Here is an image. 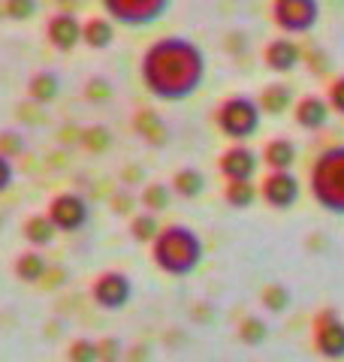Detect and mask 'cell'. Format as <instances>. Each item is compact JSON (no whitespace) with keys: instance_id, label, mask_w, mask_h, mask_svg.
Returning a JSON list of instances; mask_svg holds the SVG:
<instances>
[{"instance_id":"obj_1","label":"cell","mask_w":344,"mask_h":362,"mask_svg":"<svg viewBox=\"0 0 344 362\" xmlns=\"http://www.w3.org/2000/svg\"><path fill=\"white\" fill-rule=\"evenodd\" d=\"M209 64L205 52L188 37H160L145 49L139 61V76L145 90L164 103L190 100L205 82Z\"/></svg>"},{"instance_id":"obj_2","label":"cell","mask_w":344,"mask_h":362,"mask_svg":"<svg viewBox=\"0 0 344 362\" xmlns=\"http://www.w3.org/2000/svg\"><path fill=\"white\" fill-rule=\"evenodd\" d=\"M205 245L197 230L188 223L160 226L157 239L151 242V263L169 278H190L202 266Z\"/></svg>"},{"instance_id":"obj_3","label":"cell","mask_w":344,"mask_h":362,"mask_svg":"<svg viewBox=\"0 0 344 362\" xmlns=\"http://www.w3.org/2000/svg\"><path fill=\"white\" fill-rule=\"evenodd\" d=\"M308 187L320 209L344 218V145H332L311 163Z\"/></svg>"},{"instance_id":"obj_4","label":"cell","mask_w":344,"mask_h":362,"mask_svg":"<svg viewBox=\"0 0 344 362\" xmlns=\"http://www.w3.org/2000/svg\"><path fill=\"white\" fill-rule=\"evenodd\" d=\"M260 121H263V112L260 103L251 100L245 94H236V97H227L221 106L214 112V124L227 139L233 142H245L251 139L257 130H260Z\"/></svg>"},{"instance_id":"obj_5","label":"cell","mask_w":344,"mask_h":362,"mask_svg":"<svg viewBox=\"0 0 344 362\" xmlns=\"http://www.w3.org/2000/svg\"><path fill=\"white\" fill-rule=\"evenodd\" d=\"M112 21L124 28H148L166 16L172 0H100Z\"/></svg>"},{"instance_id":"obj_6","label":"cell","mask_w":344,"mask_h":362,"mask_svg":"<svg viewBox=\"0 0 344 362\" xmlns=\"http://www.w3.org/2000/svg\"><path fill=\"white\" fill-rule=\"evenodd\" d=\"M133 299V281L127 272L106 269L91 281V302L100 311H124Z\"/></svg>"},{"instance_id":"obj_7","label":"cell","mask_w":344,"mask_h":362,"mask_svg":"<svg viewBox=\"0 0 344 362\" xmlns=\"http://www.w3.org/2000/svg\"><path fill=\"white\" fill-rule=\"evenodd\" d=\"M272 21L281 33H308L320 21V0H272Z\"/></svg>"},{"instance_id":"obj_8","label":"cell","mask_w":344,"mask_h":362,"mask_svg":"<svg viewBox=\"0 0 344 362\" xmlns=\"http://www.w3.org/2000/svg\"><path fill=\"white\" fill-rule=\"evenodd\" d=\"M311 341H314L317 356H323L329 362L344 359V320L338 317V311H332V308L317 311L311 323Z\"/></svg>"},{"instance_id":"obj_9","label":"cell","mask_w":344,"mask_h":362,"mask_svg":"<svg viewBox=\"0 0 344 362\" xmlns=\"http://www.w3.org/2000/svg\"><path fill=\"white\" fill-rule=\"evenodd\" d=\"M45 214H49L52 223L57 226V233H79V230H85L91 221V206L85 197L73 194V190H64V194H55L49 199Z\"/></svg>"},{"instance_id":"obj_10","label":"cell","mask_w":344,"mask_h":362,"mask_svg":"<svg viewBox=\"0 0 344 362\" xmlns=\"http://www.w3.org/2000/svg\"><path fill=\"white\" fill-rule=\"evenodd\" d=\"M260 199L275 211H290L302 197V185L290 169H269V175L260 181Z\"/></svg>"},{"instance_id":"obj_11","label":"cell","mask_w":344,"mask_h":362,"mask_svg":"<svg viewBox=\"0 0 344 362\" xmlns=\"http://www.w3.org/2000/svg\"><path fill=\"white\" fill-rule=\"evenodd\" d=\"M260 166V154L254 148H248V145H233V148H227L221 157H217V169H221V175L227 181H251Z\"/></svg>"},{"instance_id":"obj_12","label":"cell","mask_w":344,"mask_h":362,"mask_svg":"<svg viewBox=\"0 0 344 362\" xmlns=\"http://www.w3.org/2000/svg\"><path fill=\"white\" fill-rule=\"evenodd\" d=\"M45 37H49L52 49L57 52H73L79 42H82V21H79L73 13H55L49 18V25H45Z\"/></svg>"},{"instance_id":"obj_13","label":"cell","mask_w":344,"mask_h":362,"mask_svg":"<svg viewBox=\"0 0 344 362\" xmlns=\"http://www.w3.org/2000/svg\"><path fill=\"white\" fill-rule=\"evenodd\" d=\"M263 61L272 73H293L296 66L302 61V49L296 45L290 37H278L266 45V52H263Z\"/></svg>"},{"instance_id":"obj_14","label":"cell","mask_w":344,"mask_h":362,"mask_svg":"<svg viewBox=\"0 0 344 362\" xmlns=\"http://www.w3.org/2000/svg\"><path fill=\"white\" fill-rule=\"evenodd\" d=\"M329 103L323 97H302L299 103H296V109H293V118H296V124H299L302 130H323L326 127V121H329Z\"/></svg>"},{"instance_id":"obj_15","label":"cell","mask_w":344,"mask_h":362,"mask_svg":"<svg viewBox=\"0 0 344 362\" xmlns=\"http://www.w3.org/2000/svg\"><path fill=\"white\" fill-rule=\"evenodd\" d=\"M133 130L139 133V139L142 142H148V145H166L169 142V130H166V124H164V118L157 115L154 109H139L133 115Z\"/></svg>"},{"instance_id":"obj_16","label":"cell","mask_w":344,"mask_h":362,"mask_svg":"<svg viewBox=\"0 0 344 362\" xmlns=\"http://www.w3.org/2000/svg\"><path fill=\"white\" fill-rule=\"evenodd\" d=\"M21 235H25V242H28L30 247L42 251V247L55 245V239H57V226L52 223L49 214H30V218L21 223Z\"/></svg>"},{"instance_id":"obj_17","label":"cell","mask_w":344,"mask_h":362,"mask_svg":"<svg viewBox=\"0 0 344 362\" xmlns=\"http://www.w3.org/2000/svg\"><path fill=\"white\" fill-rule=\"evenodd\" d=\"M13 272L21 284H42V278L49 275V263H45V257L37 251V247H30V251L16 257Z\"/></svg>"},{"instance_id":"obj_18","label":"cell","mask_w":344,"mask_h":362,"mask_svg":"<svg viewBox=\"0 0 344 362\" xmlns=\"http://www.w3.org/2000/svg\"><path fill=\"white\" fill-rule=\"evenodd\" d=\"M296 157H299V151H296V142L278 136V139H269L266 142V148H263L260 160L266 163L269 169H290L296 163Z\"/></svg>"},{"instance_id":"obj_19","label":"cell","mask_w":344,"mask_h":362,"mask_svg":"<svg viewBox=\"0 0 344 362\" xmlns=\"http://www.w3.org/2000/svg\"><path fill=\"white\" fill-rule=\"evenodd\" d=\"M57 94H61V78H57V73L42 70V73H37V76H30V82H28V97H30L37 106H49L52 100H57Z\"/></svg>"},{"instance_id":"obj_20","label":"cell","mask_w":344,"mask_h":362,"mask_svg":"<svg viewBox=\"0 0 344 362\" xmlns=\"http://www.w3.org/2000/svg\"><path fill=\"white\" fill-rule=\"evenodd\" d=\"M257 103H260L263 115H284V112L293 106V90H290V85H281V82L266 85L263 94L257 97Z\"/></svg>"},{"instance_id":"obj_21","label":"cell","mask_w":344,"mask_h":362,"mask_svg":"<svg viewBox=\"0 0 344 362\" xmlns=\"http://www.w3.org/2000/svg\"><path fill=\"white\" fill-rule=\"evenodd\" d=\"M172 194L181 197V199H197L202 190H205V175L200 173V169H193V166H185V169H178L176 175H172Z\"/></svg>"},{"instance_id":"obj_22","label":"cell","mask_w":344,"mask_h":362,"mask_svg":"<svg viewBox=\"0 0 344 362\" xmlns=\"http://www.w3.org/2000/svg\"><path fill=\"white\" fill-rule=\"evenodd\" d=\"M115 40V28H112V18H88L82 25V42L88 49H109Z\"/></svg>"},{"instance_id":"obj_23","label":"cell","mask_w":344,"mask_h":362,"mask_svg":"<svg viewBox=\"0 0 344 362\" xmlns=\"http://www.w3.org/2000/svg\"><path fill=\"white\" fill-rule=\"evenodd\" d=\"M257 187H254V181H227L224 185V202L229 209H239V211H245L251 209L257 202Z\"/></svg>"},{"instance_id":"obj_24","label":"cell","mask_w":344,"mask_h":362,"mask_svg":"<svg viewBox=\"0 0 344 362\" xmlns=\"http://www.w3.org/2000/svg\"><path fill=\"white\" fill-rule=\"evenodd\" d=\"M260 302H263V308H266L269 314H284L287 308H290V290H287V284H278V281H272V284L263 287L260 293Z\"/></svg>"},{"instance_id":"obj_25","label":"cell","mask_w":344,"mask_h":362,"mask_svg":"<svg viewBox=\"0 0 344 362\" xmlns=\"http://www.w3.org/2000/svg\"><path fill=\"white\" fill-rule=\"evenodd\" d=\"M160 226H157V214L151 211H142V214H133L130 221V239L139 242V245H151L157 239Z\"/></svg>"},{"instance_id":"obj_26","label":"cell","mask_w":344,"mask_h":362,"mask_svg":"<svg viewBox=\"0 0 344 362\" xmlns=\"http://www.w3.org/2000/svg\"><path fill=\"white\" fill-rule=\"evenodd\" d=\"M169 202H172V187L164 185V181H151V185L142 190V206H145V211L160 214V211L169 209Z\"/></svg>"},{"instance_id":"obj_27","label":"cell","mask_w":344,"mask_h":362,"mask_svg":"<svg viewBox=\"0 0 344 362\" xmlns=\"http://www.w3.org/2000/svg\"><path fill=\"white\" fill-rule=\"evenodd\" d=\"M269 338V326L266 320H260V317H245L242 323H239V341L248 344V347H260L266 344Z\"/></svg>"},{"instance_id":"obj_28","label":"cell","mask_w":344,"mask_h":362,"mask_svg":"<svg viewBox=\"0 0 344 362\" xmlns=\"http://www.w3.org/2000/svg\"><path fill=\"white\" fill-rule=\"evenodd\" d=\"M67 359L70 362H100V350L94 338H76L67 350Z\"/></svg>"},{"instance_id":"obj_29","label":"cell","mask_w":344,"mask_h":362,"mask_svg":"<svg viewBox=\"0 0 344 362\" xmlns=\"http://www.w3.org/2000/svg\"><path fill=\"white\" fill-rule=\"evenodd\" d=\"M82 145H85V151H91V154H103L112 145V136H109V130L106 127H88V130H82Z\"/></svg>"},{"instance_id":"obj_30","label":"cell","mask_w":344,"mask_h":362,"mask_svg":"<svg viewBox=\"0 0 344 362\" xmlns=\"http://www.w3.org/2000/svg\"><path fill=\"white\" fill-rule=\"evenodd\" d=\"M4 9L13 21H28L33 13H37V0H6Z\"/></svg>"},{"instance_id":"obj_31","label":"cell","mask_w":344,"mask_h":362,"mask_svg":"<svg viewBox=\"0 0 344 362\" xmlns=\"http://www.w3.org/2000/svg\"><path fill=\"white\" fill-rule=\"evenodd\" d=\"M21 151H25V139H21V133H16V130L0 133V154L4 157H18Z\"/></svg>"},{"instance_id":"obj_32","label":"cell","mask_w":344,"mask_h":362,"mask_svg":"<svg viewBox=\"0 0 344 362\" xmlns=\"http://www.w3.org/2000/svg\"><path fill=\"white\" fill-rule=\"evenodd\" d=\"M97 350H100V362H118L124 356V344L118 338H100Z\"/></svg>"},{"instance_id":"obj_33","label":"cell","mask_w":344,"mask_h":362,"mask_svg":"<svg viewBox=\"0 0 344 362\" xmlns=\"http://www.w3.org/2000/svg\"><path fill=\"white\" fill-rule=\"evenodd\" d=\"M326 103H329V109H336L338 115H344V76H338L336 82L329 85V90H326Z\"/></svg>"},{"instance_id":"obj_34","label":"cell","mask_w":344,"mask_h":362,"mask_svg":"<svg viewBox=\"0 0 344 362\" xmlns=\"http://www.w3.org/2000/svg\"><path fill=\"white\" fill-rule=\"evenodd\" d=\"M85 97L88 100H109L112 97V85L106 82V78H91V82L85 85Z\"/></svg>"},{"instance_id":"obj_35","label":"cell","mask_w":344,"mask_h":362,"mask_svg":"<svg viewBox=\"0 0 344 362\" xmlns=\"http://www.w3.org/2000/svg\"><path fill=\"white\" fill-rule=\"evenodd\" d=\"M13 181H16V169H13V160L0 154V197H4L6 190L13 187Z\"/></svg>"},{"instance_id":"obj_36","label":"cell","mask_w":344,"mask_h":362,"mask_svg":"<svg viewBox=\"0 0 344 362\" xmlns=\"http://www.w3.org/2000/svg\"><path fill=\"white\" fill-rule=\"evenodd\" d=\"M121 359H127V362H145V359H148V347H145V344H136V347H130Z\"/></svg>"},{"instance_id":"obj_37","label":"cell","mask_w":344,"mask_h":362,"mask_svg":"<svg viewBox=\"0 0 344 362\" xmlns=\"http://www.w3.org/2000/svg\"><path fill=\"white\" fill-rule=\"evenodd\" d=\"M118 362H121V359H118Z\"/></svg>"}]
</instances>
